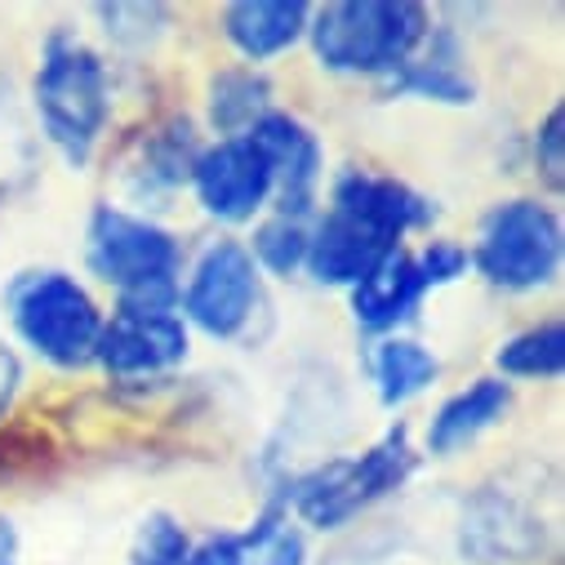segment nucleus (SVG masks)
<instances>
[{
    "label": "nucleus",
    "mask_w": 565,
    "mask_h": 565,
    "mask_svg": "<svg viewBox=\"0 0 565 565\" xmlns=\"http://www.w3.org/2000/svg\"><path fill=\"white\" fill-rule=\"evenodd\" d=\"M433 223L428 196H418L409 183L387 174L348 170L330 188V210L317 218L308 236V271L321 286H356V280L392 249L401 236Z\"/></svg>",
    "instance_id": "f257e3e1"
},
{
    "label": "nucleus",
    "mask_w": 565,
    "mask_h": 565,
    "mask_svg": "<svg viewBox=\"0 0 565 565\" xmlns=\"http://www.w3.org/2000/svg\"><path fill=\"white\" fill-rule=\"evenodd\" d=\"M85 263L103 286L116 290V308L179 312L183 245L161 223L116 205H98L85 227Z\"/></svg>",
    "instance_id": "f03ea898"
},
{
    "label": "nucleus",
    "mask_w": 565,
    "mask_h": 565,
    "mask_svg": "<svg viewBox=\"0 0 565 565\" xmlns=\"http://www.w3.org/2000/svg\"><path fill=\"white\" fill-rule=\"evenodd\" d=\"M36 111L58 157L76 170L89 166L111 116L107 63L67 28H54L45 36V54L36 72Z\"/></svg>",
    "instance_id": "7ed1b4c3"
},
{
    "label": "nucleus",
    "mask_w": 565,
    "mask_h": 565,
    "mask_svg": "<svg viewBox=\"0 0 565 565\" xmlns=\"http://www.w3.org/2000/svg\"><path fill=\"white\" fill-rule=\"evenodd\" d=\"M428 10L414 0H343L308 23L321 67L343 76H392L428 41Z\"/></svg>",
    "instance_id": "20e7f679"
},
{
    "label": "nucleus",
    "mask_w": 565,
    "mask_h": 565,
    "mask_svg": "<svg viewBox=\"0 0 565 565\" xmlns=\"http://www.w3.org/2000/svg\"><path fill=\"white\" fill-rule=\"evenodd\" d=\"M414 463H418V455L409 446V428L396 423V428H387L365 455L330 459V463L295 477L290 490L280 494V503L295 508L317 530H339L356 512H365L370 503L401 490L405 477L414 472Z\"/></svg>",
    "instance_id": "39448f33"
},
{
    "label": "nucleus",
    "mask_w": 565,
    "mask_h": 565,
    "mask_svg": "<svg viewBox=\"0 0 565 565\" xmlns=\"http://www.w3.org/2000/svg\"><path fill=\"white\" fill-rule=\"evenodd\" d=\"M10 303V321L19 330V339L50 365L58 370H81L94 361L98 352V334H103V312L89 299V290L67 271H23L10 280L6 290Z\"/></svg>",
    "instance_id": "423d86ee"
},
{
    "label": "nucleus",
    "mask_w": 565,
    "mask_h": 565,
    "mask_svg": "<svg viewBox=\"0 0 565 565\" xmlns=\"http://www.w3.org/2000/svg\"><path fill=\"white\" fill-rule=\"evenodd\" d=\"M468 258L494 290H543L561 271V218L543 201H503L481 218V236Z\"/></svg>",
    "instance_id": "0eeeda50"
},
{
    "label": "nucleus",
    "mask_w": 565,
    "mask_h": 565,
    "mask_svg": "<svg viewBox=\"0 0 565 565\" xmlns=\"http://www.w3.org/2000/svg\"><path fill=\"white\" fill-rule=\"evenodd\" d=\"M183 321L210 339H236L258 312V267L241 241H214L179 295Z\"/></svg>",
    "instance_id": "6e6552de"
},
{
    "label": "nucleus",
    "mask_w": 565,
    "mask_h": 565,
    "mask_svg": "<svg viewBox=\"0 0 565 565\" xmlns=\"http://www.w3.org/2000/svg\"><path fill=\"white\" fill-rule=\"evenodd\" d=\"M188 183L196 188L205 214H214L218 223H249L276 192L271 161L249 134L218 138L214 148H201Z\"/></svg>",
    "instance_id": "1a4fd4ad"
},
{
    "label": "nucleus",
    "mask_w": 565,
    "mask_h": 565,
    "mask_svg": "<svg viewBox=\"0 0 565 565\" xmlns=\"http://www.w3.org/2000/svg\"><path fill=\"white\" fill-rule=\"evenodd\" d=\"M188 321L179 312H129L116 308L103 321L94 361L111 379H152L188 361Z\"/></svg>",
    "instance_id": "9d476101"
},
{
    "label": "nucleus",
    "mask_w": 565,
    "mask_h": 565,
    "mask_svg": "<svg viewBox=\"0 0 565 565\" xmlns=\"http://www.w3.org/2000/svg\"><path fill=\"white\" fill-rule=\"evenodd\" d=\"M249 138L267 152L271 161V174H276V214H290V218H308L312 205H317V183H321V143H317V134L286 116V111H267Z\"/></svg>",
    "instance_id": "9b49d317"
},
{
    "label": "nucleus",
    "mask_w": 565,
    "mask_h": 565,
    "mask_svg": "<svg viewBox=\"0 0 565 565\" xmlns=\"http://www.w3.org/2000/svg\"><path fill=\"white\" fill-rule=\"evenodd\" d=\"M423 295H428V286H423L418 263H414L409 249L383 254V258L356 280V286L348 290L356 326H361V330H374V334H387V330H396L401 321H409L414 308L423 303Z\"/></svg>",
    "instance_id": "f8f14e48"
},
{
    "label": "nucleus",
    "mask_w": 565,
    "mask_h": 565,
    "mask_svg": "<svg viewBox=\"0 0 565 565\" xmlns=\"http://www.w3.org/2000/svg\"><path fill=\"white\" fill-rule=\"evenodd\" d=\"M308 23L312 10L303 0H236L223 10V32L249 63L286 54L295 41L308 36Z\"/></svg>",
    "instance_id": "ddd939ff"
},
{
    "label": "nucleus",
    "mask_w": 565,
    "mask_h": 565,
    "mask_svg": "<svg viewBox=\"0 0 565 565\" xmlns=\"http://www.w3.org/2000/svg\"><path fill=\"white\" fill-rule=\"evenodd\" d=\"M512 409V383L503 379H477L472 387L455 392L428 423V450L433 455H455L472 446L481 433H490L494 423Z\"/></svg>",
    "instance_id": "4468645a"
},
{
    "label": "nucleus",
    "mask_w": 565,
    "mask_h": 565,
    "mask_svg": "<svg viewBox=\"0 0 565 565\" xmlns=\"http://www.w3.org/2000/svg\"><path fill=\"white\" fill-rule=\"evenodd\" d=\"M383 94H387V98H433V103H455V107H463V103L477 98V81L459 67L455 45L441 41V45H433L428 58L414 54V58L401 63L392 76H383Z\"/></svg>",
    "instance_id": "2eb2a0df"
},
{
    "label": "nucleus",
    "mask_w": 565,
    "mask_h": 565,
    "mask_svg": "<svg viewBox=\"0 0 565 565\" xmlns=\"http://www.w3.org/2000/svg\"><path fill=\"white\" fill-rule=\"evenodd\" d=\"M205 107H210V125L223 138H241L271 111V81L258 67H227L210 81Z\"/></svg>",
    "instance_id": "dca6fc26"
},
{
    "label": "nucleus",
    "mask_w": 565,
    "mask_h": 565,
    "mask_svg": "<svg viewBox=\"0 0 565 565\" xmlns=\"http://www.w3.org/2000/svg\"><path fill=\"white\" fill-rule=\"evenodd\" d=\"M201 157V143H196V129L188 116H170L161 129L148 134L143 143V161H138V192H174L192 179V166Z\"/></svg>",
    "instance_id": "f3484780"
},
{
    "label": "nucleus",
    "mask_w": 565,
    "mask_h": 565,
    "mask_svg": "<svg viewBox=\"0 0 565 565\" xmlns=\"http://www.w3.org/2000/svg\"><path fill=\"white\" fill-rule=\"evenodd\" d=\"M370 370H374V383H379V401H383V405H405V401H414L423 387L437 383L441 361H437L428 348H423V343L392 334V339H383V343L374 348Z\"/></svg>",
    "instance_id": "a211bd4d"
},
{
    "label": "nucleus",
    "mask_w": 565,
    "mask_h": 565,
    "mask_svg": "<svg viewBox=\"0 0 565 565\" xmlns=\"http://www.w3.org/2000/svg\"><path fill=\"white\" fill-rule=\"evenodd\" d=\"M245 543V565H308V539L290 521V508L271 499L258 521L241 534Z\"/></svg>",
    "instance_id": "6ab92c4d"
},
{
    "label": "nucleus",
    "mask_w": 565,
    "mask_h": 565,
    "mask_svg": "<svg viewBox=\"0 0 565 565\" xmlns=\"http://www.w3.org/2000/svg\"><path fill=\"white\" fill-rule=\"evenodd\" d=\"M494 361L508 379H556L565 365V326L543 321V326L508 339Z\"/></svg>",
    "instance_id": "aec40b11"
},
{
    "label": "nucleus",
    "mask_w": 565,
    "mask_h": 565,
    "mask_svg": "<svg viewBox=\"0 0 565 565\" xmlns=\"http://www.w3.org/2000/svg\"><path fill=\"white\" fill-rule=\"evenodd\" d=\"M308 218H290V214H271L254 227V245L249 258L254 267H267L271 276H295L308 263Z\"/></svg>",
    "instance_id": "412c9836"
},
{
    "label": "nucleus",
    "mask_w": 565,
    "mask_h": 565,
    "mask_svg": "<svg viewBox=\"0 0 565 565\" xmlns=\"http://www.w3.org/2000/svg\"><path fill=\"white\" fill-rule=\"evenodd\" d=\"M188 547H192L188 530H183L174 516L152 512L143 525H138V547H134V556H138V565H183Z\"/></svg>",
    "instance_id": "4be33fe9"
},
{
    "label": "nucleus",
    "mask_w": 565,
    "mask_h": 565,
    "mask_svg": "<svg viewBox=\"0 0 565 565\" xmlns=\"http://www.w3.org/2000/svg\"><path fill=\"white\" fill-rule=\"evenodd\" d=\"M414 263H418V276H423V286L428 290H437V286H455V280L468 271V249L463 245H455V241H428L418 254H414Z\"/></svg>",
    "instance_id": "5701e85b"
},
{
    "label": "nucleus",
    "mask_w": 565,
    "mask_h": 565,
    "mask_svg": "<svg viewBox=\"0 0 565 565\" xmlns=\"http://www.w3.org/2000/svg\"><path fill=\"white\" fill-rule=\"evenodd\" d=\"M565 111L561 107H552L547 116H543V125H539V134H534V166H539V174L552 183V188H561V170H565Z\"/></svg>",
    "instance_id": "b1692460"
},
{
    "label": "nucleus",
    "mask_w": 565,
    "mask_h": 565,
    "mask_svg": "<svg viewBox=\"0 0 565 565\" xmlns=\"http://www.w3.org/2000/svg\"><path fill=\"white\" fill-rule=\"evenodd\" d=\"M183 565H245V543L241 534H205L188 547Z\"/></svg>",
    "instance_id": "393cba45"
},
{
    "label": "nucleus",
    "mask_w": 565,
    "mask_h": 565,
    "mask_svg": "<svg viewBox=\"0 0 565 565\" xmlns=\"http://www.w3.org/2000/svg\"><path fill=\"white\" fill-rule=\"evenodd\" d=\"M98 19L111 28L107 36H116V41H125V45H148V41H152V32L116 28V23L125 19V6H98ZM134 19H143V23H166V10H161V6H134Z\"/></svg>",
    "instance_id": "a878e982"
},
{
    "label": "nucleus",
    "mask_w": 565,
    "mask_h": 565,
    "mask_svg": "<svg viewBox=\"0 0 565 565\" xmlns=\"http://www.w3.org/2000/svg\"><path fill=\"white\" fill-rule=\"evenodd\" d=\"M19 383H23V365H19L14 348L0 343V418L10 414V405H14V396H19Z\"/></svg>",
    "instance_id": "bb28decb"
},
{
    "label": "nucleus",
    "mask_w": 565,
    "mask_h": 565,
    "mask_svg": "<svg viewBox=\"0 0 565 565\" xmlns=\"http://www.w3.org/2000/svg\"><path fill=\"white\" fill-rule=\"evenodd\" d=\"M19 561V530L14 521L0 516V565H14Z\"/></svg>",
    "instance_id": "cd10ccee"
}]
</instances>
